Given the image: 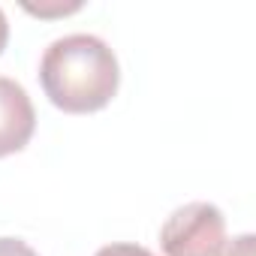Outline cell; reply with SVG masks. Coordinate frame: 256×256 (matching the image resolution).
<instances>
[{"mask_svg":"<svg viewBox=\"0 0 256 256\" xmlns=\"http://www.w3.org/2000/svg\"><path fill=\"white\" fill-rule=\"evenodd\" d=\"M40 82L52 106L70 114L100 112L120 84L114 52L94 34H70L54 40L40 60Z\"/></svg>","mask_w":256,"mask_h":256,"instance_id":"obj_1","label":"cell"},{"mask_svg":"<svg viewBox=\"0 0 256 256\" xmlns=\"http://www.w3.org/2000/svg\"><path fill=\"white\" fill-rule=\"evenodd\" d=\"M223 244L226 217L211 202H187L175 208L160 229V247L166 256H217Z\"/></svg>","mask_w":256,"mask_h":256,"instance_id":"obj_2","label":"cell"},{"mask_svg":"<svg viewBox=\"0 0 256 256\" xmlns=\"http://www.w3.org/2000/svg\"><path fill=\"white\" fill-rule=\"evenodd\" d=\"M36 130V112L28 90L10 78L0 76V157L18 154Z\"/></svg>","mask_w":256,"mask_h":256,"instance_id":"obj_3","label":"cell"},{"mask_svg":"<svg viewBox=\"0 0 256 256\" xmlns=\"http://www.w3.org/2000/svg\"><path fill=\"white\" fill-rule=\"evenodd\" d=\"M217 256H256V238L253 235H238L229 244H223V250Z\"/></svg>","mask_w":256,"mask_h":256,"instance_id":"obj_4","label":"cell"},{"mask_svg":"<svg viewBox=\"0 0 256 256\" xmlns=\"http://www.w3.org/2000/svg\"><path fill=\"white\" fill-rule=\"evenodd\" d=\"M94 256H154V253L142 244H106Z\"/></svg>","mask_w":256,"mask_h":256,"instance_id":"obj_5","label":"cell"},{"mask_svg":"<svg viewBox=\"0 0 256 256\" xmlns=\"http://www.w3.org/2000/svg\"><path fill=\"white\" fill-rule=\"evenodd\" d=\"M0 256H40V253L22 238H0Z\"/></svg>","mask_w":256,"mask_h":256,"instance_id":"obj_6","label":"cell"},{"mask_svg":"<svg viewBox=\"0 0 256 256\" xmlns=\"http://www.w3.org/2000/svg\"><path fill=\"white\" fill-rule=\"evenodd\" d=\"M82 4L78 0H72V4H54V6H28L24 4V10L28 12H36V16H66V12H76Z\"/></svg>","mask_w":256,"mask_h":256,"instance_id":"obj_7","label":"cell"},{"mask_svg":"<svg viewBox=\"0 0 256 256\" xmlns=\"http://www.w3.org/2000/svg\"><path fill=\"white\" fill-rule=\"evenodd\" d=\"M6 42H10V24H6V16H4V10H0V54H4Z\"/></svg>","mask_w":256,"mask_h":256,"instance_id":"obj_8","label":"cell"}]
</instances>
